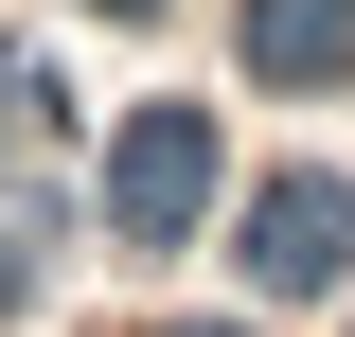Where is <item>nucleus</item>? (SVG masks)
<instances>
[{
    "mask_svg": "<svg viewBox=\"0 0 355 337\" xmlns=\"http://www.w3.org/2000/svg\"><path fill=\"white\" fill-rule=\"evenodd\" d=\"M196 178H214V142H196V125L160 107V125L125 142V231H178V213H196Z\"/></svg>",
    "mask_w": 355,
    "mask_h": 337,
    "instance_id": "1",
    "label": "nucleus"
},
{
    "mask_svg": "<svg viewBox=\"0 0 355 337\" xmlns=\"http://www.w3.org/2000/svg\"><path fill=\"white\" fill-rule=\"evenodd\" d=\"M338 231H355L338 196H284V213H266V284H302V266H338Z\"/></svg>",
    "mask_w": 355,
    "mask_h": 337,
    "instance_id": "2",
    "label": "nucleus"
},
{
    "mask_svg": "<svg viewBox=\"0 0 355 337\" xmlns=\"http://www.w3.org/2000/svg\"><path fill=\"white\" fill-rule=\"evenodd\" d=\"M338 53V0H266V71H320Z\"/></svg>",
    "mask_w": 355,
    "mask_h": 337,
    "instance_id": "3",
    "label": "nucleus"
}]
</instances>
